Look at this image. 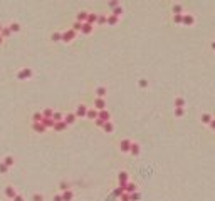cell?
Instances as JSON below:
<instances>
[{
    "instance_id": "3",
    "label": "cell",
    "mask_w": 215,
    "mask_h": 201,
    "mask_svg": "<svg viewBox=\"0 0 215 201\" xmlns=\"http://www.w3.org/2000/svg\"><path fill=\"white\" fill-rule=\"evenodd\" d=\"M4 194H5V198H7V200H10V201H12L13 198H15V196L19 194V193H17V189L13 188L12 184H7V186L4 188Z\"/></svg>"
},
{
    "instance_id": "4",
    "label": "cell",
    "mask_w": 215,
    "mask_h": 201,
    "mask_svg": "<svg viewBox=\"0 0 215 201\" xmlns=\"http://www.w3.org/2000/svg\"><path fill=\"white\" fill-rule=\"evenodd\" d=\"M131 144H133L131 139H121V142H119V149H121V153H128V154H130Z\"/></svg>"
},
{
    "instance_id": "16",
    "label": "cell",
    "mask_w": 215,
    "mask_h": 201,
    "mask_svg": "<svg viewBox=\"0 0 215 201\" xmlns=\"http://www.w3.org/2000/svg\"><path fill=\"white\" fill-rule=\"evenodd\" d=\"M124 191L126 193H135V191H138V186H136V183H133V181H128V183L124 184Z\"/></svg>"
},
{
    "instance_id": "17",
    "label": "cell",
    "mask_w": 215,
    "mask_h": 201,
    "mask_svg": "<svg viewBox=\"0 0 215 201\" xmlns=\"http://www.w3.org/2000/svg\"><path fill=\"white\" fill-rule=\"evenodd\" d=\"M94 94H96V97H106V94H108V89H106L104 86H99V87H96Z\"/></svg>"
},
{
    "instance_id": "9",
    "label": "cell",
    "mask_w": 215,
    "mask_h": 201,
    "mask_svg": "<svg viewBox=\"0 0 215 201\" xmlns=\"http://www.w3.org/2000/svg\"><path fill=\"white\" fill-rule=\"evenodd\" d=\"M97 116H99V111H97L96 107H91V109H88V114H86V119L89 121H96Z\"/></svg>"
},
{
    "instance_id": "50",
    "label": "cell",
    "mask_w": 215,
    "mask_h": 201,
    "mask_svg": "<svg viewBox=\"0 0 215 201\" xmlns=\"http://www.w3.org/2000/svg\"><path fill=\"white\" fill-rule=\"evenodd\" d=\"M4 40H5V39L2 37V34H0V45H2V44H4Z\"/></svg>"
},
{
    "instance_id": "37",
    "label": "cell",
    "mask_w": 215,
    "mask_h": 201,
    "mask_svg": "<svg viewBox=\"0 0 215 201\" xmlns=\"http://www.w3.org/2000/svg\"><path fill=\"white\" fill-rule=\"evenodd\" d=\"M175 107H185V99L183 97H177L175 99Z\"/></svg>"
},
{
    "instance_id": "13",
    "label": "cell",
    "mask_w": 215,
    "mask_h": 201,
    "mask_svg": "<svg viewBox=\"0 0 215 201\" xmlns=\"http://www.w3.org/2000/svg\"><path fill=\"white\" fill-rule=\"evenodd\" d=\"M93 30H94V25H93V24H89V22H84V24H82V30H81V34L89 35V34H93Z\"/></svg>"
},
{
    "instance_id": "22",
    "label": "cell",
    "mask_w": 215,
    "mask_h": 201,
    "mask_svg": "<svg viewBox=\"0 0 215 201\" xmlns=\"http://www.w3.org/2000/svg\"><path fill=\"white\" fill-rule=\"evenodd\" d=\"M118 22H119V17H116V15H108V25L109 27H114V25H118Z\"/></svg>"
},
{
    "instance_id": "40",
    "label": "cell",
    "mask_w": 215,
    "mask_h": 201,
    "mask_svg": "<svg viewBox=\"0 0 215 201\" xmlns=\"http://www.w3.org/2000/svg\"><path fill=\"white\" fill-rule=\"evenodd\" d=\"M32 201H44V194H40V193H34V194H32Z\"/></svg>"
},
{
    "instance_id": "33",
    "label": "cell",
    "mask_w": 215,
    "mask_h": 201,
    "mask_svg": "<svg viewBox=\"0 0 215 201\" xmlns=\"http://www.w3.org/2000/svg\"><path fill=\"white\" fill-rule=\"evenodd\" d=\"M141 200V193L135 191V193H130V201H139Z\"/></svg>"
},
{
    "instance_id": "5",
    "label": "cell",
    "mask_w": 215,
    "mask_h": 201,
    "mask_svg": "<svg viewBox=\"0 0 215 201\" xmlns=\"http://www.w3.org/2000/svg\"><path fill=\"white\" fill-rule=\"evenodd\" d=\"M88 109L89 107L86 106V104H79V106L76 107V116H77V119H79V117H86V114H88Z\"/></svg>"
},
{
    "instance_id": "28",
    "label": "cell",
    "mask_w": 215,
    "mask_h": 201,
    "mask_svg": "<svg viewBox=\"0 0 215 201\" xmlns=\"http://www.w3.org/2000/svg\"><path fill=\"white\" fill-rule=\"evenodd\" d=\"M173 24H177V25L183 24V13H173Z\"/></svg>"
},
{
    "instance_id": "2",
    "label": "cell",
    "mask_w": 215,
    "mask_h": 201,
    "mask_svg": "<svg viewBox=\"0 0 215 201\" xmlns=\"http://www.w3.org/2000/svg\"><path fill=\"white\" fill-rule=\"evenodd\" d=\"M76 35H77V32L74 29H67V30H64L62 32V42L64 44H71L72 40H76Z\"/></svg>"
},
{
    "instance_id": "48",
    "label": "cell",
    "mask_w": 215,
    "mask_h": 201,
    "mask_svg": "<svg viewBox=\"0 0 215 201\" xmlns=\"http://www.w3.org/2000/svg\"><path fill=\"white\" fill-rule=\"evenodd\" d=\"M12 201H25V198L22 196V194H17V196L13 198V200H12Z\"/></svg>"
},
{
    "instance_id": "1",
    "label": "cell",
    "mask_w": 215,
    "mask_h": 201,
    "mask_svg": "<svg viewBox=\"0 0 215 201\" xmlns=\"http://www.w3.org/2000/svg\"><path fill=\"white\" fill-rule=\"evenodd\" d=\"M32 76H34V70L30 67H22L15 77H17V81H29V79H32Z\"/></svg>"
},
{
    "instance_id": "41",
    "label": "cell",
    "mask_w": 215,
    "mask_h": 201,
    "mask_svg": "<svg viewBox=\"0 0 215 201\" xmlns=\"http://www.w3.org/2000/svg\"><path fill=\"white\" fill-rule=\"evenodd\" d=\"M118 5H121L119 4V0H109V2H108V7H109L111 10H113L114 7H118Z\"/></svg>"
},
{
    "instance_id": "21",
    "label": "cell",
    "mask_w": 215,
    "mask_h": 201,
    "mask_svg": "<svg viewBox=\"0 0 215 201\" xmlns=\"http://www.w3.org/2000/svg\"><path fill=\"white\" fill-rule=\"evenodd\" d=\"M88 15H89V12H86V10H81L79 13H77V17H76V20L77 22H88Z\"/></svg>"
},
{
    "instance_id": "24",
    "label": "cell",
    "mask_w": 215,
    "mask_h": 201,
    "mask_svg": "<svg viewBox=\"0 0 215 201\" xmlns=\"http://www.w3.org/2000/svg\"><path fill=\"white\" fill-rule=\"evenodd\" d=\"M97 17H99V13L89 12V15H88V22H89V24H93V25H96V24H97Z\"/></svg>"
},
{
    "instance_id": "19",
    "label": "cell",
    "mask_w": 215,
    "mask_h": 201,
    "mask_svg": "<svg viewBox=\"0 0 215 201\" xmlns=\"http://www.w3.org/2000/svg\"><path fill=\"white\" fill-rule=\"evenodd\" d=\"M74 191L72 189H66V191H62V198H64V201H72L74 200Z\"/></svg>"
},
{
    "instance_id": "45",
    "label": "cell",
    "mask_w": 215,
    "mask_h": 201,
    "mask_svg": "<svg viewBox=\"0 0 215 201\" xmlns=\"http://www.w3.org/2000/svg\"><path fill=\"white\" fill-rule=\"evenodd\" d=\"M138 84H139V87H141V89H146V87H148V81H146V79H139Z\"/></svg>"
},
{
    "instance_id": "7",
    "label": "cell",
    "mask_w": 215,
    "mask_h": 201,
    "mask_svg": "<svg viewBox=\"0 0 215 201\" xmlns=\"http://www.w3.org/2000/svg\"><path fill=\"white\" fill-rule=\"evenodd\" d=\"M128 181H130V174H128L126 171H121V173L118 174V184L124 188V184H126Z\"/></svg>"
},
{
    "instance_id": "30",
    "label": "cell",
    "mask_w": 215,
    "mask_h": 201,
    "mask_svg": "<svg viewBox=\"0 0 215 201\" xmlns=\"http://www.w3.org/2000/svg\"><path fill=\"white\" fill-rule=\"evenodd\" d=\"M9 27H10V30H12V34H17V32H20V24H19V22H12Z\"/></svg>"
},
{
    "instance_id": "34",
    "label": "cell",
    "mask_w": 215,
    "mask_h": 201,
    "mask_svg": "<svg viewBox=\"0 0 215 201\" xmlns=\"http://www.w3.org/2000/svg\"><path fill=\"white\" fill-rule=\"evenodd\" d=\"M185 116V107H175V117H183Z\"/></svg>"
},
{
    "instance_id": "27",
    "label": "cell",
    "mask_w": 215,
    "mask_h": 201,
    "mask_svg": "<svg viewBox=\"0 0 215 201\" xmlns=\"http://www.w3.org/2000/svg\"><path fill=\"white\" fill-rule=\"evenodd\" d=\"M0 34H2V37H4V39H9L10 35H12V30H10L9 25H4V29H2V32H0Z\"/></svg>"
},
{
    "instance_id": "18",
    "label": "cell",
    "mask_w": 215,
    "mask_h": 201,
    "mask_svg": "<svg viewBox=\"0 0 215 201\" xmlns=\"http://www.w3.org/2000/svg\"><path fill=\"white\" fill-rule=\"evenodd\" d=\"M44 126H46L47 129H54V124H55V121L52 119V117H44L42 121H40Z\"/></svg>"
},
{
    "instance_id": "36",
    "label": "cell",
    "mask_w": 215,
    "mask_h": 201,
    "mask_svg": "<svg viewBox=\"0 0 215 201\" xmlns=\"http://www.w3.org/2000/svg\"><path fill=\"white\" fill-rule=\"evenodd\" d=\"M172 12H173V13H183V7H181L180 4H175V5L172 7Z\"/></svg>"
},
{
    "instance_id": "11",
    "label": "cell",
    "mask_w": 215,
    "mask_h": 201,
    "mask_svg": "<svg viewBox=\"0 0 215 201\" xmlns=\"http://www.w3.org/2000/svg\"><path fill=\"white\" fill-rule=\"evenodd\" d=\"M94 107H96L97 111L106 109V99L104 97H96V99H94Z\"/></svg>"
},
{
    "instance_id": "31",
    "label": "cell",
    "mask_w": 215,
    "mask_h": 201,
    "mask_svg": "<svg viewBox=\"0 0 215 201\" xmlns=\"http://www.w3.org/2000/svg\"><path fill=\"white\" fill-rule=\"evenodd\" d=\"M9 171H10V168L4 161H0V174H9Z\"/></svg>"
},
{
    "instance_id": "6",
    "label": "cell",
    "mask_w": 215,
    "mask_h": 201,
    "mask_svg": "<svg viewBox=\"0 0 215 201\" xmlns=\"http://www.w3.org/2000/svg\"><path fill=\"white\" fill-rule=\"evenodd\" d=\"M67 128H69V124L66 122V121H55V124H54V131L55 133H64Z\"/></svg>"
},
{
    "instance_id": "23",
    "label": "cell",
    "mask_w": 215,
    "mask_h": 201,
    "mask_svg": "<svg viewBox=\"0 0 215 201\" xmlns=\"http://www.w3.org/2000/svg\"><path fill=\"white\" fill-rule=\"evenodd\" d=\"M212 119H214V117H212V116L208 114V112H205V114H202V117H200V121H202V122H203V124H205V126H210Z\"/></svg>"
},
{
    "instance_id": "12",
    "label": "cell",
    "mask_w": 215,
    "mask_h": 201,
    "mask_svg": "<svg viewBox=\"0 0 215 201\" xmlns=\"http://www.w3.org/2000/svg\"><path fill=\"white\" fill-rule=\"evenodd\" d=\"M64 121H66V122H67L69 126L76 124V121H77V116H76V112H67V114L64 116Z\"/></svg>"
},
{
    "instance_id": "10",
    "label": "cell",
    "mask_w": 215,
    "mask_h": 201,
    "mask_svg": "<svg viewBox=\"0 0 215 201\" xmlns=\"http://www.w3.org/2000/svg\"><path fill=\"white\" fill-rule=\"evenodd\" d=\"M32 131H35L37 134H44L47 131V128L42 124V122H32Z\"/></svg>"
},
{
    "instance_id": "20",
    "label": "cell",
    "mask_w": 215,
    "mask_h": 201,
    "mask_svg": "<svg viewBox=\"0 0 215 201\" xmlns=\"http://www.w3.org/2000/svg\"><path fill=\"white\" fill-rule=\"evenodd\" d=\"M99 119H103L106 122V121H111V114H109V111L108 109H103V111H99V116H97Z\"/></svg>"
},
{
    "instance_id": "46",
    "label": "cell",
    "mask_w": 215,
    "mask_h": 201,
    "mask_svg": "<svg viewBox=\"0 0 215 201\" xmlns=\"http://www.w3.org/2000/svg\"><path fill=\"white\" fill-rule=\"evenodd\" d=\"M52 201H64V198H62V193H57V194H54Z\"/></svg>"
},
{
    "instance_id": "15",
    "label": "cell",
    "mask_w": 215,
    "mask_h": 201,
    "mask_svg": "<svg viewBox=\"0 0 215 201\" xmlns=\"http://www.w3.org/2000/svg\"><path fill=\"white\" fill-rule=\"evenodd\" d=\"M139 153H141V148H139V144L138 142H133V144H131V149H130V154L131 156H139Z\"/></svg>"
},
{
    "instance_id": "32",
    "label": "cell",
    "mask_w": 215,
    "mask_h": 201,
    "mask_svg": "<svg viewBox=\"0 0 215 201\" xmlns=\"http://www.w3.org/2000/svg\"><path fill=\"white\" fill-rule=\"evenodd\" d=\"M123 12H124V10H123V7H121V5H118V7H114V9L111 10V13H113V15H116V17H121V15H123Z\"/></svg>"
},
{
    "instance_id": "26",
    "label": "cell",
    "mask_w": 215,
    "mask_h": 201,
    "mask_svg": "<svg viewBox=\"0 0 215 201\" xmlns=\"http://www.w3.org/2000/svg\"><path fill=\"white\" fill-rule=\"evenodd\" d=\"M51 40L52 42H62V32H54V34L51 35Z\"/></svg>"
},
{
    "instance_id": "42",
    "label": "cell",
    "mask_w": 215,
    "mask_h": 201,
    "mask_svg": "<svg viewBox=\"0 0 215 201\" xmlns=\"http://www.w3.org/2000/svg\"><path fill=\"white\" fill-rule=\"evenodd\" d=\"M52 119H54V121H64L62 112H55V111H54V116H52Z\"/></svg>"
},
{
    "instance_id": "25",
    "label": "cell",
    "mask_w": 215,
    "mask_h": 201,
    "mask_svg": "<svg viewBox=\"0 0 215 201\" xmlns=\"http://www.w3.org/2000/svg\"><path fill=\"white\" fill-rule=\"evenodd\" d=\"M2 161H4V163L7 164L9 168H13V164H15V158H13V156H10V154H9V156H5Z\"/></svg>"
},
{
    "instance_id": "49",
    "label": "cell",
    "mask_w": 215,
    "mask_h": 201,
    "mask_svg": "<svg viewBox=\"0 0 215 201\" xmlns=\"http://www.w3.org/2000/svg\"><path fill=\"white\" fill-rule=\"evenodd\" d=\"M210 129H212V131H215V119H212V122H210Z\"/></svg>"
},
{
    "instance_id": "14",
    "label": "cell",
    "mask_w": 215,
    "mask_h": 201,
    "mask_svg": "<svg viewBox=\"0 0 215 201\" xmlns=\"http://www.w3.org/2000/svg\"><path fill=\"white\" fill-rule=\"evenodd\" d=\"M101 129L104 131L106 134H113V133H114V124L111 122V121H106V122H104V126H103Z\"/></svg>"
},
{
    "instance_id": "39",
    "label": "cell",
    "mask_w": 215,
    "mask_h": 201,
    "mask_svg": "<svg viewBox=\"0 0 215 201\" xmlns=\"http://www.w3.org/2000/svg\"><path fill=\"white\" fill-rule=\"evenodd\" d=\"M72 29L76 30V32H81V30H82V22H74V24H72Z\"/></svg>"
},
{
    "instance_id": "29",
    "label": "cell",
    "mask_w": 215,
    "mask_h": 201,
    "mask_svg": "<svg viewBox=\"0 0 215 201\" xmlns=\"http://www.w3.org/2000/svg\"><path fill=\"white\" fill-rule=\"evenodd\" d=\"M106 24H108V15H104V13H99L96 25H106Z\"/></svg>"
},
{
    "instance_id": "52",
    "label": "cell",
    "mask_w": 215,
    "mask_h": 201,
    "mask_svg": "<svg viewBox=\"0 0 215 201\" xmlns=\"http://www.w3.org/2000/svg\"><path fill=\"white\" fill-rule=\"evenodd\" d=\"M2 29H4V25H2V24H0V32H2Z\"/></svg>"
},
{
    "instance_id": "8",
    "label": "cell",
    "mask_w": 215,
    "mask_h": 201,
    "mask_svg": "<svg viewBox=\"0 0 215 201\" xmlns=\"http://www.w3.org/2000/svg\"><path fill=\"white\" fill-rule=\"evenodd\" d=\"M193 24H195V17H193V15H190V13H183V24H181V25L192 27Z\"/></svg>"
},
{
    "instance_id": "47",
    "label": "cell",
    "mask_w": 215,
    "mask_h": 201,
    "mask_svg": "<svg viewBox=\"0 0 215 201\" xmlns=\"http://www.w3.org/2000/svg\"><path fill=\"white\" fill-rule=\"evenodd\" d=\"M94 124H96L97 128H103V126H104V121H103V119H99V117H97V119L94 121Z\"/></svg>"
},
{
    "instance_id": "38",
    "label": "cell",
    "mask_w": 215,
    "mask_h": 201,
    "mask_svg": "<svg viewBox=\"0 0 215 201\" xmlns=\"http://www.w3.org/2000/svg\"><path fill=\"white\" fill-rule=\"evenodd\" d=\"M42 116L44 117H52V116H54V111H52L51 107H46V109L42 111Z\"/></svg>"
},
{
    "instance_id": "35",
    "label": "cell",
    "mask_w": 215,
    "mask_h": 201,
    "mask_svg": "<svg viewBox=\"0 0 215 201\" xmlns=\"http://www.w3.org/2000/svg\"><path fill=\"white\" fill-rule=\"evenodd\" d=\"M42 119H44L42 112H34V116H32V122H40Z\"/></svg>"
},
{
    "instance_id": "43",
    "label": "cell",
    "mask_w": 215,
    "mask_h": 201,
    "mask_svg": "<svg viewBox=\"0 0 215 201\" xmlns=\"http://www.w3.org/2000/svg\"><path fill=\"white\" fill-rule=\"evenodd\" d=\"M59 189H61V193H62V191H66V189H71V188H69V183L62 181V183L59 184Z\"/></svg>"
},
{
    "instance_id": "44",
    "label": "cell",
    "mask_w": 215,
    "mask_h": 201,
    "mask_svg": "<svg viewBox=\"0 0 215 201\" xmlns=\"http://www.w3.org/2000/svg\"><path fill=\"white\" fill-rule=\"evenodd\" d=\"M118 200H119V201H130V193H126V191H124V193L121 194V196L118 198Z\"/></svg>"
},
{
    "instance_id": "51",
    "label": "cell",
    "mask_w": 215,
    "mask_h": 201,
    "mask_svg": "<svg viewBox=\"0 0 215 201\" xmlns=\"http://www.w3.org/2000/svg\"><path fill=\"white\" fill-rule=\"evenodd\" d=\"M210 47H212V50H215V40L212 42V45H210Z\"/></svg>"
}]
</instances>
